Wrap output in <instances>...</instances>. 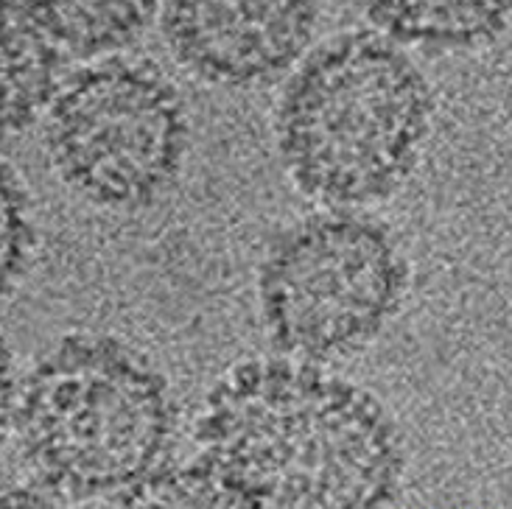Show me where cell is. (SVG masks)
<instances>
[{
	"instance_id": "8fae6325",
	"label": "cell",
	"mask_w": 512,
	"mask_h": 509,
	"mask_svg": "<svg viewBox=\"0 0 512 509\" xmlns=\"http://www.w3.org/2000/svg\"><path fill=\"white\" fill-rule=\"evenodd\" d=\"M14 361L12 353H9V347L3 344L0 339V437H3V431L9 426V420H12V409H14Z\"/></svg>"
},
{
	"instance_id": "8992f818",
	"label": "cell",
	"mask_w": 512,
	"mask_h": 509,
	"mask_svg": "<svg viewBox=\"0 0 512 509\" xmlns=\"http://www.w3.org/2000/svg\"><path fill=\"white\" fill-rule=\"evenodd\" d=\"M317 0H166L163 31L185 68L247 87L289 70L317 28Z\"/></svg>"
},
{
	"instance_id": "ba28073f",
	"label": "cell",
	"mask_w": 512,
	"mask_h": 509,
	"mask_svg": "<svg viewBox=\"0 0 512 509\" xmlns=\"http://www.w3.org/2000/svg\"><path fill=\"white\" fill-rule=\"evenodd\" d=\"M387 40L431 48H473L499 37L512 20V0H364Z\"/></svg>"
},
{
	"instance_id": "7c38bea8",
	"label": "cell",
	"mask_w": 512,
	"mask_h": 509,
	"mask_svg": "<svg viewBox=\"0 0 512 509\" xmlns=\"http://www.w3.org/2000/svg\"><path fill=\"white\" fill-rule=\"evenodd\" d=\"M0 509H34V504L17 493H0Z\"/></svg>"
},
{
	"instance_id": "6da1fadb",
	"label": "cell",
	"mask_w": 512,
	"mask_h": 509,
	"mask_svg": "<svg viewBox=\"0 0 512 509\" xmlns=\"http://www.w3.org/2000/svg\"><path fill=\"white\" fill-rule=\"evenodd\" d=\"M202 434L263 509H364L392 462L381 406L308 361L238 364L210 392Z\"/></svg>"
},
{
	"instance_id": "9c48e42d",
	"label": "cell",
	"mask_w": 512,
	"mask_h": 509,
	"mask_svg": "<svg viewBox=\"0 0 512 509\" xmlns=\"http://www.w3.org/2000/svg\"><path fill=\"white\" fill-rule=\"evenodd\" d=\"M59 48L98 56L126 48L149 28L163 0H23Z\"/></svg>"
},
{
	"instance_id": "7a4b0ae2",
	"label": "cell",
	"mask_w": 512,
	"mask_h": 509,
	"mask_svg": "<svg viewBox=\"0 0 512 509\" xmlns=\"http://www.w3.org/2000/svg\"><path fill=\"white\" fill-rule=\"evenodd\" d=\"M426 76L373 31L322 42L291 76L277 140L294 182L333 205L395 191L415 168L431 124Z\"/></svg>"
},
{
	"instance_id": "5b68a950",
	"label": "cell",
	"mask_w": 512,
	"mask_h": 509,
	"mask_svg": "<svg viewBox=\"0 0 512 509\" xmlns=\"http://www.w3.org/2000/svg\"><path fill=\"white\" fill-rule=\"evenodd\" d=\"M403 263L384 230L353 216H317L277 241L261 272L269 331L303 358L370 342L395 311Z\"/></svg>"
},
{
	"instance_id": "277c9868",
	"label": "cell",
	"mask_w": 512,
	"mask_h": 509,
	"mask_svg": "<svg viewBox=\"0 0 512 509\" xmlns=\"http://www.w3.org/2000/svg\"><path fill=\"white\" fill-rule=\"evenodd\" d=\"M188 146L177 87L149 62L107 59L56 90L48 149L70 185L101 205H140L166 188Z\"/></svg>"
},
{
	"instance_id": "30bf717a",
	"label": "cell",
	"mask_w": 512,
	"mask_h": 509,
	"mask_svg": "<svg viewBox=\"0 0 512 509\" xmlns=\"http://www.w3.org/2000/svg\"><path fill=\"white\" fill-rule=\"evenodd\" d=\"M31 244L34 230L28 219L26 193L12 168L0 160V297H6L26 272Z\"/></svg>"
},
{
	"instance_id": "52a82bcc",
	"label": "cell",
	"mask_w": 512,
	"mask_h": 509,
	"mask_svg": "<svg viewBox=\"0 0 512 509\" xmlns=\"http://www.w3.org/2000/svg\"><path fill=\"white\" fill-rule=\"evenodd\" d=\"M59 45L23 0H0V138L26 129L56 96Z\"/></svg>"
},
{
	"instance_id": "3957f363",
	"label": "cell",
	"mask_w": 512,
	"mask_h": 509,
	"mask_svg": "<svg viewBox=\"0 0 512 509\" xmlns=\"http://www.w3.org/2000/svg\"><path fill=\"white\" fill-rule=\"evenodd\" d=\"M28 456L54 484L98 487L143 468L166 440V378L129 344L70 336L31 370L20 395Z\"/></svg>"
}]
</instances>
